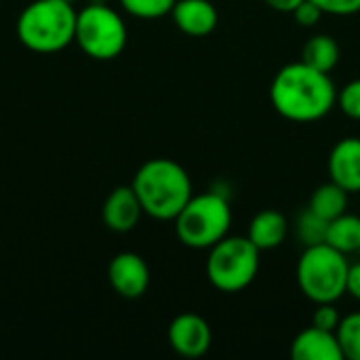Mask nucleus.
<instances>
[{"label": "nucleus", "instance_id": "obj_23", "mask_svg": "<svg viewBox=\"0 0 360 360\" xmlns=\"http://www.w3.org/2000/svg\"><path fill=\"white\" fill-rule=\"evenodd\" d=\"M293 17H295V21L302 25V27H312V25H316L321 19H323V15H325V11L316 4V2H312V0H304L293 13H291Z\"/></svg>", "mask_w": 360, "mask_h": 360}, {"label": "nucleus", "instance_id": "obj_16", "mask_svg": "<svg viewBox=\"0 0 360 360\" xmlns=\"http://www.w3.org/2000/svg\"><path fill=\"white\" fill-rule=\"evenodd\" d=\"M308 209L314 211L319 217L331 221L348 211V192L331 179L312 192Z\"/></svg>", "mask_w": 360, "mask_h": 360}, {"label": "nucleus", "instance_id": "obj_26", "mask_svg": "<svg viewBox=\"0 0 360 360\" xmlns=\"http://www.w3.org/2000/svg\"><path fill=\"white\" fill-rule=\"evenodd\" d=\"M264 2L278 13H293L304 0H264Z\"/></svg>", "mask_w": 360, "mask_h": 360}, {"label": "nucleus", "instance_id": "obj_24", "mask_svg": "<svg viewBox=\"0 0 360 360\" xmlns=\"http://www.w3.org/2000/svg\"><path fill=\"white\" fill-rule=\"evenodd\" d=\"M327 15H356L360 13V0H312Z\"/></svg>", "mask_w": 360, "mask_h": 360}, {"label": "nucleus", "instance_id": "obj_25", "mask_svg": "<svg viewBox=\"0 0 360 360\" xmlns=\"http://www.w3.org/2000/svg\"><path fill=\"white\" fill-rule=\"evenodd\" d=\"M346 293L360 302V262L352 264L348 268V278H346Z\"/></svg>", "mask_w": 360, "mask_h": 360}, {"label": "nucleus", "instance_id": "obj_9", "mask_svg": "<svg viewBox=\"0 0 360 360\" xmlns=\"http://www.w3.org/2000/svg\"><path fill=\"white\" fill-rule=\"evenodd\" d=\"M110 287L124 300H139L150 287V268L137 253L124 251L112 257L108 266Z\"/></svg>", "mask_w": 360, "mask_h": 360}, {"label": "nucleus", "instance_id": "obj_4", "mask_svg": "<svg viewBox=\"0 0 360 360\" xmlns=\"http://www.w3.org/2000/svg\"><path fill=\"white\" fill-rule=\"evenodd\" d=\"M348 259L327 243L306 247L297 262V285L314 304H335L346 293Z\"/></svg>", "mask_w": 360, "mask_h": 360}, {"label": "nucleus", "instance_id": "obj_7", "mask_svg": "<svg viewBox=\"0 0 360 360\" xmlns=\"http://www.w3.org/2000/svg\"><path fill=\"white\" fill-rule=\"evenodd\" d=\"M127 25L122 17L108 4H86L76 17L74 42L91 59H116L127 46Z\"/></svg>", "mask_w": 360, "mask_h": 360}, {"label": "nucleus", "instance_id": "obj_3", "mask_svg": "<svg viewBox=\"0 0 360 360\" xmlns=\"http://www.w3.org/2000/svg\"><path fill=\"white\" fill-rule=\"evenodd\" d=\"M78 11L68 0H32L17 17V36L34 53H59L74 42Z\"/></svg>", "mask_w": 360, "mask_h": 360}, {"label": "nucleus", "instance_id": "obj_21", "mask_svg": "<svg viewBox=\"0 0 360 360\" xmlns=\"http://www.w3.org/2000/svg\"><path fill=\"white\" fill-rule=\"evenodd\" d=\"M338 103L348 118L360 120V78L350 80L342 91H338Z\"/></svg>", "mask_w": 360, "mask_h": 360}, {"label": "nucleus", "instance_id": "obj_22", "mask_svg": "<svg viewBox=\"0 0 360 360\" xmlns=\"http://www.w3.org/2000/svg\"><path fill=\"white\" fill-rule=\"evenodd\" d=\"M342 323V314L338 312L335 304H316V312L312 316V325L325 331H338Z\"/></svg>", "mask_w": 360, "mask_h": 360}, {"label": "nucleus", "instance_id": "obj_11", "mask_svg": "<svg viewBox=\"0 0 360 360\" xmlns=\"http://www.w3.org/2000/svg\"><path fill=\"white\" fill-rule=\"evenodd\" d=\"M329 175L348 194L360 192V137L340 139L329 154Z\"/></svg>", "mask_w": 360, "mask_h": 360}, {"label": "nucleus", "instance_id": "obj_6", "mask_svg": "<svg viewBox=\"0 0 360 360\" xmlns=\"http://www.w3.org/2000/svg\"><path fill=\"white\" fill-rule=\"evenodd\" d=\"M259 249L245 236H226L209 249V283L224 293L247 289L259 272Z\"/></svg>", "mask_w": 360, "mask_h": 360}, {"label": "nucleus", "instance_id": "obj_13", "mask_svg": "<svg viewBox=\"0 0 360 360\" xmlns=\"http://www.w3.org/2000/svg\"><path fill=\"white\" fill-rule=\"evenodd\" d=\"M291 359L295 360H342V348L335 331H325L319 327H306L300 331L291 344Z\"/></svg>", "mask_w": 360, "mask_h": 360}, {"label": "nucleus", "instance_id": "obj_20", "mask_svg": "<svg viewBox=\"0 0 360 360\" xmlns=\"http://www.w3.org/2000/svg\"><path fill=\"white\" fill-rule=\"evenodd\" d=\"M177 0H120L122 8L139 19H158L173 11Z\"/></svg>", "mask_w": 360, "mask_h": 360}, {"label": "nucleus", "instance_id": "obj_19", "mask_svg": "<svg viewBox=\"0 0 360 360\" xmlns=\"http://www.w3.org/2000/svg\"><path fill=\"white\" fill-rule=\"evenodd\" d=\"M327 228H329V221L319 217L310 209H306L300 215V219H297V236H300L304 247H312V245L325 243L327 240Z\"/></svg>", "mask_w": 360, "mask_h": 360}, {"label": "nucleus", "instance_id": "obj_8", "mask_svg": "<svg viewBox=\"0 0 360 360\" xmlns=\"http://www.w3.org/2000/svg\"><path fill=\"white\" fill-rule=\"evenodd\" d=\"M169 346L184 359H200L209 352L213 333L209 323L192 312L175 316L167 331Z\"/></svg>", "mask_w": 360, "mask_h": 360}, {"label": "nucleus", "instance_id": "obj_14", "mask_svg": "<svg viewBox=\"0 0 360 360\" xmlns=\"http://www.w3.org/2000/svg\"><path fill=\"white\" fill-rule=\"evenodd\" d=\"M287 234H289L287 217L276 209H266V211H259L251 219L247 238L259 251H272V249H276V247H281L285 243Z\"/></svg>", "mask_w": 360, "mask_h": 360}, {"label": "nucleus", "instance_id": "obj_5", "mask_svg": "<svg viewBox=\"0 0 360 360\" xmlns=\"http://www.w3.org/2000/svg\"><path fill=\"white\" fill-rule=\"evenodd\" d=\"M173 221L181 245L198 251L211 249L228 236L232 226V209L226 196L207 192L192 196Z\"/></svg>", "mask_w": 360, "mask_h": 360}, {"label": "nucleus", "instance_id": "obj_1", "mask_svg": "<svg viewBox=\"0 0 360 360\" xmlns=\"http://www.w3.org/2000/svg\"><path fill=\"white\" fill-rule=\"evenodd\" d=\"M274 110L291 122H316L338 103V89L329 74L310 68L304 61L278 70L270 84Z\"/></svg>", "mask_w": 360, "mask_h": 360}, {"label": "nucleus", "instance_id": "obj_12", "mask_svg": "<svg viewBox=\"0 0 360 360\" xmlns=\"http://www.w3.org/2000/svg\"><path fill=\"white\" fill-rule=\"evenodd\" d=\"M171 15L175 25L194 38L209 36L219 21L217 8L211 0H177Z\"/></svg>", "mask_w": 360, "mask_h": 360}, {"label": "nucleus", "instance_id": "obj_17", "mask_svg": "<svg viewBox=\"0 0 360 360\" xmlns=\"http://www.w3.org/2000/svg\"><path fill=\"white\" fill-rule=\"evenodd\" d=\"M327 245L342 251L344 255L360 251V217L350 215L348 211L329 221L327 228Z\"/></svg>", "mask_w": 360, "mask_h": 360}, {"label": "nucleus", "instance_id": "obj_15", "mask_svg": "<svg viewBox=\"0 0 360 360\" xmlns=\"http://www.w3.org/2000/svg\"><path fill=\"white\" fill-rule=\"evenodd\" d=\"M340 55H342L340 44L329 34H314L302 49V61L325 74H329L338 65Z\"/></svg>", "mask_w": 360, "mask_h": 360}, {"label": "nucleus", "instance_id": "obj_2", "mask_svg": "<svg viewBox=\"0 0 360 360\" xmlns=\"http://www.w3.org/2000/svg\"><path fill=\"white\" fill-rule=\"evenodd\" d=\"M133 190L146 215L169 221L179 215L192 194V179L188 171L171 158H152L143 162L135 177Z\"/></svg>", "mask_w": 360, "mask_h": 360}, {"label": "nucleus", "instance_id": "obj_18", "mask_svg": "<svg viewBox=\"0 0 360 360\" xmlns=\"http://www.w3.org/2000/svg\"><path fill=\"white\" fill-rule=\"evenodd\" d=\"M335 335H338L344 359L360 360V312H352L344 316Z\"/></svg>", "mask_w": 360, "mask_h": 360}, {"label": "nucleus", "instance_id": "obj_10", "mask_svg": "<svg viewBox=\"0 0 360 360\" xmlns=\"http://www.w3.org/2000/svg\"><path fill=\"white\" fill-rule=\"evenodd\" d=\"M143 215V209H141V202L133 190V186H118L114 188L105 202H103V209H101V217H103V224L112 230V232H131L139 219Z\"/></svg>", "mask_w": 360, "mask_h": 360}]
</instances>
